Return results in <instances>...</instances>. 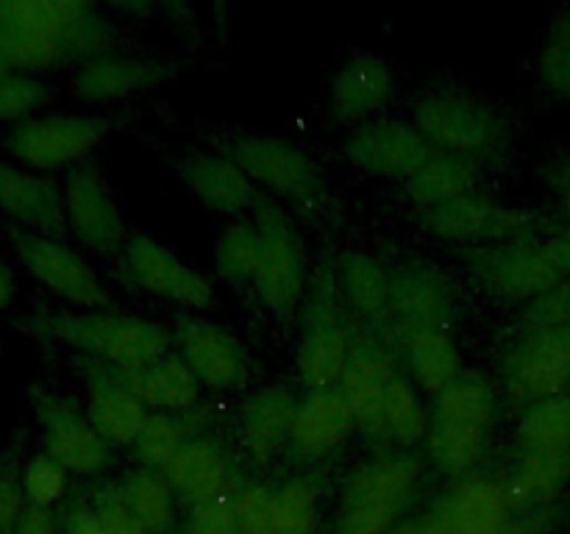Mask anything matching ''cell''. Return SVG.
I'll return each mask as SVG.
<instances>
[{"label":"cell","instance_id":"6","mask_svg":"<svg viewBox=\"0 0 570 534\" xmlns=\"http://www.w3.org/2000/svg\"><path fill=\"white\" fill-rule=\"evenodd\" d=\"M412 120L434 150L473 161L493 156L510 137V126L493 106L462 92L423 95L412 106Z\"/></svg>","mask_w":570,"mask_h":534},{"label":"cell","instance_id":"4","mask_svg":"<svg viewBox=\"0 0 570 534\" xmlns=\"http://www.w3.org/2000/svg\"><path fill=\"white\" fill-rule=\"evenodd\" d=\"M356 334L354 312L340 293L337 273L317 267L301 304V337L295 350V370L306 389L334 387L354 354Z\"/></svg>","mask_w":570,"mask_h":534},{"label":"cell","instance_id":"44","mask_svg":"<svg viewBox=\"0 0 570 534\" xmlns=\"http://www.w3.org/2000/svg\"><path fill=\"white\" fill-rule=\"evenodd\" d=\"M67 476L70 473L59 465L50 454H37L26 462L20 473L22 493H26L28 506H39V510H53L61 498L67 495Z\"/></svg>","mask_w":570,"mask_h":534},{"label":"cell","instance_id":"19","mask_svg":"<svg viewBox=\"0 0 570 534\" xmlns=\"http://www.w3.org/2000/svg\"><path fill=\"white\" fill-rule=\"evenodd\" d=\"M354 432V412L337 384L323 389H306L304 398L298 400L287 456L295 465H317V462L328 459L334 451L343 448L345 439Z\"/></svg>","mask_w":570,"mask_h":534},{"label":"cell","instance_id":"30","mask_svg":"<svg viewBox=\"0 0 570 534\" xmlns=\"http://www.w3.org/2000/svg\"><path fill=\"white\" fill-rule=\"evenodd\" d=\"M111 370L154 412L181 415V412H189L200 400V382L176 350L148 362V365L111 367Z\"/></svg>","mask_w":570,"mask_h":534},{"label":"cell","instance_id":"2","mask_svg":"<svg viewBox=\"0 0 570 534\" xmlns=\"http://www.w3.org/2000/svg\"><path fill=\"white\" fill-rule=\"evenodd\" d=\"M22 326L111 367H139L173 350V332L145 317L120 312L37 309Z\"/></svg>","mask_w":570,"mask_h":534},{"label":"cell","instance_id":"17","mask_svg":"<svg viewBox=\"0 0 570 534\" xmlns=\"http://www.w3.org/2000/svg\"><path fill=\"white\" fill-rule=\"evenodd\" d=\"M390 315L395 337L426 328H449L454 320V287L449 276L426 261H410L393 270Z\"/></svg>","mask_w":570,"mask_h":534},{"label":"cell","instance_id":"51","mask_svg":"<svg viewBox=\"0 0 570 534\" xmlns=\"http://www.w3.org/2000/svg\"><path fill=\"white\" fill-rule=\"evenodd\" d=\"M546 184H549L551 195L557 198V211L566 231H570V150L557 154L554 159L546 165Z\"/></svg>","mask_w":570,"mask_h":534},{"label":"cell","instance_id":"1","mask_svg":"<svg viewBox=\"0 0 570 534\" xmlns=\"http://www.w3.org/2000/svg\"><path fill=\"white\" fill-rule=\"evenodd\" d=\"M115 28L81 0H0V50L14 72H42L65 61L111 53Z\"/></svg>","mask_w":570,"mask_h":534},{"label":"cell","instance_id":"34","mask_svg":"<svg viewBox=\"0 0 570 534\" xmlns=\"http://www.w3.org/2000/svg\"><path fill=\"white\" fill-rule=\"evenodd\" d=\"M490 428L476 426V423L449 421V417H434L429 421L426 448L434 465L449 476H465L468 471L482 462L488 451Z\"/></svg>","mask_w":570,"mask_h":534},{"label":"cell","instance_id":"10","mask_svg":"<svg viewBox=\"0 0 570 534\" xmlns=\"http://www.w3.org/2000/svg\"><path fill=\"white\" fill-rule=\"evenodd\" d=\"M421 228L438 239L465 243L471 248L515 243V239L546 231L543 222H538L534 215L515 209V206H504L501 200L482 192H468L451 204L421 211Z\"/></svg>","mask_w":570,"mask_h":534},{"label":"cell","instance_id":"36","mask_svg":"<svg viewBox=\"0 0 570 534\" xmlns=\"http://www.w3.org/2000/svg\"><path fill=\"white\" fill-rule=\"evenodd\" d=\"M518 451L570 454V393L523 406L518 421Z\"/></svg>","mask_w":570,"mask_h":534},{"label":"cell","instance_id":"14","mask_svg":"<svg viewBox=\"0 0 570 534\" xmlns=\"http://www.w3.org/2000/svg\"><path fill=\"white\" fill-rule=\"evenodd\" d=\"M65 220L78 243L98 256H120L128 243L126 220L98 167L81 165L65 181Z\"/></svg>","mask_w":570,"mask_h":534},{"label":"cell","instance_id":"28","mask_svg":"<svg viewBox=\"0 0 570 534\" xmlns=\"http://www.w3.org/2000/svg\"><path fill=\"white\" fill-rule=\"evenodd\" d=\"M393 92L395 76L387 61L379 56H354L334 72L328 106L334 120L362 126L393 100Z\"/></svg>","mask_w":570,"mask_h":534},{"label":"cell","instance_id":"37","mask_svg":"<svg viewBox=\"0 0 570 534\" xmlns=\"http://www.w3.org/2000/svg\"><path fill=\"white\" fill-rule=\"evenodd\" d=\"M495 412H499L495 384L484 373L462 370L443 393L434 395L432 415L490 428L495 421Z\"/></svg>","mask_w":570,"mask_h":534},{"label":"cell","instance_id":"31","mask_svg":"<svg viewBox=\"0 0 570 534\" xmlns=\"http://www.w3.org/2000/svg\"><path fill=\"white\" fill-rule=\"evenodd\" d=\"M504 484L518 515L543 512L570 487V454L518 451L515 467Z\"/></svg>","mask_w":570,"mask_h":534},{"label":"cell","instance_id":"32","mask_svg":"<svg viewBox=\"0 0 570 534\" xmlns=\"http://www.w3.org/2000/svg\"><path fill=\"white\" fill-rule=\"evenodd\" d=\"M404 359L410 365L412 382L426 393L438 395L462 373V356L451 328H426L399 339Z\"/></svg>","mask_w":570,"mask_h":534},{"label":"cell","instance_id":"42","mask_svg":"<svg viewBox=\"0 0 570 534\" xmlns=\"http://www.w3.org/2000/svg\"><path fill=\"white\" fill-rule=\"evenodd\" d=\"M538 72L543 87L554 98L570 100V11H560L551 20L546 42L540 48Z\"/></svg>","mask_w":570,"mask_h":534},{"label":"cell","instance_id":"45","mask_svg":"<svg viewBox=\"0 0 570 534\" xmlns=\"http://www.w3.org/2000/svg\"><path fill=\"white\" fill-rule=\"evenodd\" d=\"M232 506L243 534H276V490L245 484L232 493Z\"/></svg>","mask_w":570,"mask_h":534},{"label":"cell","instance_id":"20","mask_svg":"<svg viewBox=\"0 0 570 534\" xmlns=\"http://www.w3.org/2000/svg\"><path fill=\"white\" fill-rule=\"evenodd\" d=\"M423 478V462L412 451H382L362 462L343 487V506H373L401 517Z\"/></svg>","mask_w":570,"mask_h":534},{"label":"cell","instance_id":"39","mask_svg":"<svg viewBox=\"0 0 570 534\" xmlns=\"http://www.w3.org/2000/svg\"><path fill=\"white\" fill-rule=\"evenodd\" d=\"M384 428H387L390 443H399V448L406 451L426 439V406L417 393V384L406 378L404 373H395V378L390 382L387 404H384Z\"/></svg>","mask_w":570,"mask_h":534},{"label":"cell","instance_id":"52","mask_svg":"<svg viewBox=\"0 0 570 534\" xmlns=\"http://www.w3.org/2000/svg\"><path fill=\"white\" fill-rule=\"evenodd\" d=\"M61 532L65 534H106L104 517H100L98 506L87 504V501H72L67 506L65 517H61Z\"/></svg>","mask_w":570,"mask_h":534},{"label":"cell","instance_id":"55","mask_svg":"<svg viewBox=\"0 0 570 534\" xmlns=\"http://www.w3.org/2000/svg\"><path fill=\"white\" fill-rule=\"evenodd\" d=\"M387 534H445L443 526L432 517V512L423 517H404V521L395 523Z\"/></svg>","mask_w":570,"mask_h":534},{"label":"cell","instance_id":"25","mask_svg":"<svg viewBox=\"0 0 570 534\" xmlns=\"http://www.w3.org/2000/svg\"><path fill=\"white\" fill-rule=\"evenodd\" d=\"M167 76H170V67L156 59L104 53L78 65L76 76H72V92L83 103L104 106L159 87Z\"/></svg>","mask_w":570,"mask_h":534},{"label":"cell","instance_id":"18","mask_svg":"<svg viewBox=\"0 0 570 534\" xmlns=\"http://www.w3.org/2000/svg\"><path fill=\"white\" fill-rule=\"evenodd\" d=\"M393 356L382 339L362 337L340 376L337 387L343 398L348 400L351 412L360 432H365L373 439H387L384 428V404H387L390 382L395 378Z\"/></svg>","mask_w":570,"mask_h":534},{"label":"cell","instance_id":"24","mask_svg":"<svg viewBox=\"0 0 570 534\" xmlns=\"http://www.w3.org/2000/svg\"><path fill=\"white\" fill-rule=\"evenodd\" d=\"M298 398L289 387L256 389L239 406V439L256 465H271L282 454H287L293 437Z\"/></svg>","mask_w":570,"mask_h":534},{"label":"cell","instance_id":"27","mask_svg":"<svg viewBox=\"0 0 570 534\" xmlns=\"http://www.w3.org/2000/svg\"><path fill=\"white\" fill-rule=\"evenodd\" d=\"M87 376V415L95 432L109 445H134V439L142 432L150 409L115 376L109 365L89 359L83 365Z\"/></svg>","mask_w":570,"mask_h":534},{"label":"cell","instance_id":"49","mask_svg":"<svg viewBox=\"0 0 570 534\" xmlns=\"http://www.w3.org/2000/svg\"><path fill=\"white\" fill-rule=\"evenodd\" d=\"M95 506H98L100 517H104L106 534H150L117 495V487H104L95 495Z\"/></svg>","mask_w":570,"mask_h":534},{"label":"cell","instance_id":"5","mask_svg":"<svg viewBox=\"0 0 570 534\" xmlns=\"http://www.w3.org/2000/svg\"><path fill=\"white\" fill-rule=\"evenodd\" d=\"M254 222L259 228L262 254L254 278V293L273 315H293L309 289V259L304 239L273 198H259L254 206Z\"/></svg>","mask_w":570,"mask_h":534},{"label":"cell","instance_id":"3","mask_svg":"<svg viewBox=\"0 0 570 534\" xmlns=\"http://www.w3.org/2000/svg\"><path fill=\"white\" fill-rule=\"evenodd\" d=\"M462 259L490 295L532 304L570 278V231L557 228L515 243L476 245Z\"/></svg>","mask_w":570,"mask_h":534},{"label":"cell","instance_id":"48","mask_svg":"<svg viewBox=\"0 0 570 534\" xmlns=\"http://www.w3.org/2000/svg\"><path fill=\"white\" fill-rule=\"evenodd\" d=\"M28 510L20 473L14 467H0V534H14Z\"/></svg>","mask_w":570,"mask_h":534},{"label":"cell","instance_id":"12","mask_svg":"<svg viewBox=\"0 0 570 534\" xmlns=\"http://www.w3.org/2000/svg\"><path fill=\"white\" fill-rule=\"evenodd\" d=\"M120 273L131 287L184 309L200 312L215 304V287L209 278L148 234L128 237L120 254Z\"/></svg>","mask_w":570,"mask_h":534},{"label":"cell","instance_id":"33","mask_svg":"<svg viewBox=\"0 0 570 534\" xmlns=\"http://www.w3.org/2000/svg\"><path fill=\"white\" fill-rule=\"evenodd\" d=\"M479 176H482L479 161L434 150L432 159L406 181V198L421 211H429L468 192H476Z\"/></svg>","mask_w":570,"mask_h":534},{"label":"cell","instance_id":"15","mask_svg":"<svg viewBox=\"0 0 570 534\" xmlns=\"http://www.w3.org/2000/svg\"><path fill=\"white\" fill-rule=\"evenodd\" d=\"M173 343L178 345V356L187 362L200 387L234 393L248 384V350L228 328L204 317L184 315L173 328Z\"/></svg>","mask_w":570,"mask_h":534},{"label":"cell","instance_id":"26","mask_svg":"<svg viewBox=\"0 0 570 534\" xmlns=\"http://www.w3.org/2000/svg\"><path fill=\"white\" fill-rule=\"evenodd\" d=\"M334 273H337L340 293H343L348 309L356 312L371 326L373 337L382 339L384 345H399V337H395L393 328V315H390L393 273L376 256L362 254V250H345L340 256Z\"/></svg>","mask_w":570,"mask_h":534},{"label":"cell","instance_id":"47","mask_svg":"<svg viewBox=\"0 0 570 534\" xmlns=\"http://www.w3.org/2000/svg\"><path fill=\"white\" fill-rule=\"evenodd\" d=\"M187 534H243L237 515H234L232 495L212 504L193 506L187 521Z\"/></svg>","mask_w":570,"mask_h":534},{"label":"cell","instance_id":"29","mask_svg":"<svg viewBox=\"0 0 570 534\" xmlns=\"http://www.w3.org/2000/svg\"><path fill=\"white\" fill-rule=\"evenodd\" d=\"M189 192L220 215H239L254 209L259 195L243 167L228 156L189 154L176 165Z\"/></svg>","mask_w":570,"mask_h":534},{"label":"cell","instance_id":"40","mask_svg":"<svg viewBox=\"0 0 570 534\" xmlns=\"http://www.w3.org/2000/svg\"><path fill=\"white\" fill-rule=\"evenodd\" d=\"M262 239L259 228L254 220H239L223 228L215 243V270L223 281L228 284H254L256 270H259Z\"/></svg>","mask_w":570,"mask_h":534},{"label":"cell","instance_id":"53","mask_svg":"<svg viewBox=\"0 0 570 534\" xmlns=\"http://www.w3.org/2000/svg\"><path fill=\"white\" fill-rule=\"evenodd\" d=\"M59 532H61V526H59V521H56L53 510L28 506L14 534H59Z\"/></svg>","mask_w":570,"mask_h":534},{"label":"cell","instance_id":"11","mask_svg":"<svg viewBox=\"0 0 570 534\" xmlns=\"http://www.w3.org/2000/svg\"><path fill=\"white\" fill-rule=\"evenodd\" d=\"M501 382L518 406L570 393V323L523 334L507 354Z\"/></svg>","mask_w":570,"mask_h":534},{"label":"cell","instance_id":"7","mask_svg":"<svg viewBox=\"0 0 570 534\" xmlns=\"http://www.w3.org/2000/svg\"><path fill=\"white\" fill-rule=\"evenodd\" d=\"M226 156L243 167L250 181L262 184L293 206L315 211L328 204V189L317 161L289 139L243 134L228 142Z\"/></svg>","mask_w":570,"mask_h":534},{"label":"cell","instance_id":"38","mask_svg":"<svg viewBox=\"0 0 570 534\" xmlns=\"http://www.w3.org/2000/svg\"><path fill=\"white\" fill-rule=\"evenodd\" d=\"M323 484L317 476H293L276 490V534H317Z\"/></svg>","mask_w":570,"mask_h":534},{"label":"cell","instance_id":"54","mask_svg":"<svg viewBox=\"0 0 570 534\" xmlns=\"http://www.w3.org/2000/svg\"><path fill=\"white\" fill-rule=\"evenodd\" d=\"M549 526V515L543 512H527V515H515L504 528L493 534H543Z\"/></svg>","mask_w":570,"mask_h":534},{"label":"cell","instance_id":"35","mask_svg":"<svg viewBox=\"0 0 570 534\" xmlns=\"http://www.w3.org/2000/svg\"><path fill=\"white\" fill-rule=\"evenodd\" d=\"M115 487L126 510L150 534L170 532V526L176 523V490L170 487L165 473L139 467V471L126 473Z\"/></svg>","mask_w":570,"mask_h":534},{"label":"cell","instance_id":"57","mask_svg":"<svg viewBox=\"0 0 570 534\" xmlns=\"http://www.w3.org/2000/svg\"><path fill=\"white\" fill-rule=\"evenodd\" d=\"M9 72H14V70H11L9 59H6V56H3V50H0V78H3V76H9Z\"/></svg>","mask_w":570,"mask_h":534},{"label":"cell","instance_id":"9","mask_svg":"<svg viewBox=\"0 0 570 534\" xmlns=\"http://www.w3.org/2000/svg\"><path fill=\"white\" fill-rule=\"evenodd\" d=\"M6 234H9V243L14 248L17 259L22 261V267L45 289H50L61 300H67V304L78 306L83 312L109 309V289L104 287L98 273L89 267V261L76 248L61 243L59 237L26 231V228L17 226H11Z\"/></svg>","mask_w":570,"mask_h":534},{"label":"cell","instance_id":"22","mask_svg":"<svg viewBox=\"0 0 570 534\" xmlns=\"http://www.w3.org/2000/svg\"><path fill=\"white\" fill-rule=\"evenodd\" d=\"M0 211L17 228L39 234H61L65 220V189L53 178L33 172L0 156Z\"/></svg>","mask_w":570,"mask_h":534},{"label":"cell","instance_id":"46","mask_svg":"<svg viewBox=\"0 0 570 534\" xmlns=\"http://www.w3.org/2000/svg\"><path fill=\"white\" fill-rule=\"evenodd\" d=\"M566 323H570V278L562 281L560 287L551 289V293H546L543 298L527 304V309H523L521 315L523 332L566 326Z\"/></svg>","mask_w":570,"mask_h":534},{"label":"cell","instance_id":"21","mask_svg":"<svg viewBox=\"0 0 570 534\" xmlns=\"http://www.w3.org/2000/svg\"><path fill=\"white\" fill-rule=\"evenodd\" d=\"M515 515L507 484L490 476L462 478L432 506V517L445 534H493Z\"/></svg>","mask_w":570,"mask_h":534},{"label":"cell","instance_id":"43","mask_svg":"<svg viewBox=\"0 0 570 534\" xmlns=\"http://www.w3.org/2000/svg\"><path fill=\"white\" fill-rule=\"evenodd\" d=\"M50 89L42 78L31 72H9L0 78V122H20L37 117V111L48 103Z\"/></svg>","mask_w":570,"mask_h":534},{"label":"cell","instance_id":"16","mask_svg":"<svg viewBox=\"0 0 570 534\" xmlns=\"http://www.w3.org/2000/svg\"><path fill=\"white\" fill-rule=\"evenodd\" d=\"M345 156L367 176L387 181H410L434 156L429 139L410 122L371 120L356 126L345 137Z\"/></svg>","mask_w":570,"mask_h":534},{"label":"cell","instance_id":"23","mask_svg":"<svg viewBox=\"0 0 570 534\" xmlns=\"http://www.w3.org/2000/svg\"><path fill=\"white\" fill-rule=\"evenodd\" d=\"M161 473L189 506L228 498L234 487L232 454L220 439L209 434H193Z\"/></svg>","mask_w":570,"mask_h":534},{"label":"cell","instance_id":"8","mask_svg":"<svg viewBox=\"0 0 570 534\" xmlns=\"http://www.w3.org/2000/svg\"><path fill=\"white\" fill-rule=\"evenodd\" d=\"M109 128L111 122L98 115H37L9 128L6 150L33 172L76 170L104 142Z\"/></svg>","mask_w":570,"mask_h":534},{"label":"cell","instance_id":"13","mask_svg":"<svg viewBox=\"0 0 570 534\" xmlns=\"http://www.w3.org/2000/svg\"><path fill=\"white\" fill-rule=\"evenodd\" d=\"M31 404L42 428L45 454L53 456L67 473L98 476L109 467L111 445L95 432L81 406L45 387H31Z\"/></svg>","mask_w":570,"mask_h":534},{"label":"cell","instance_id":"56","mask_svg":"<svg viewBox=\"0 0 570 534\" xmlns=\"http://www.w3.org/2000/svg\"><path fill=\"white\" fill-rule=\"evenodd\" d=\"M17 295V276H14V267L0 256V312H6L11 306Z\"/></svg>","mask_w":570,"mask_h":534},{"label":"cell","instance_id":"41","mask_svg":"<svg viewBox=\"0 0 570 534\" xmlns=\"http://www.w3.org/2000/svg\"><path fill=\"white\" fill-rule=\"evenodd\" d=\"M193 437L187 423L178 415H167V412H150L145 421L142 432L134 439V456L142 467L150 471H165L173 462V456L181 451V445Z\"/></svg>","mask_w":570,"mask_h":534},{"label":"cell","instance_id":"50","mask_svg":"<svg viewBox=\"0 0 570 534\" xmlns=\"http://www.w3.org/2000/svg\"><path fill=\"white\" fill-rule=\"evenodd\" d=\"M399 517L373 506H343L337 521V534H387Z\"/></svg>","mask_w":570,"mask_h":534}]
</instances>
